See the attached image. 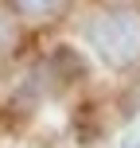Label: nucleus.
<instances>
[{
	"mask_svg": "<svg viewBox=\"0 0 140 148\" xmlns=\"http://www.w3.org/2000/svg\"><path fill=\"white\" fill-rule=\"evenodd\" d=\"M89 39L109 62H132L140 55V23L132 16H109V20L94 23Z\"/></svg>",
	"mask_w": 140,
	"mask_h": 148,
	"instance_id": "1",
	"label": "nucleus"
},
{
	"mask_svg": "<svg viewBox=\"0 0 140 148\" xmlns=\"http://www.w3.org/2000/svg\"><path fill=\"white\" fill-rule=\"evenodd\" d=\"M23 8H27V12H47V8L55 4V0H20Z\"/></svg>",
	"mask_w": 140,
	"mask_h": 148,
	"instance_id": "2",
	"label": "nucleus"
}]
</instances>
